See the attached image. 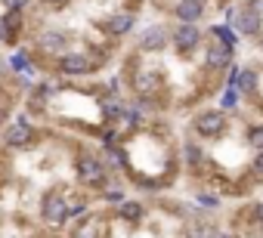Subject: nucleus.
Instances as JSON below:
<instances>
[{
	"label": "nucleus",
	"instance_id": "obj_1",
	"mask_svg": "<svg viewBox=\"0 0 263 238\" xmlns=\"http://www.w3.org/2000/svg\"><path fill=\"white\" fill-rule=\"evenodd\" d=\"M74 176L84 189H105L108 186V164L90 152L74 158Z\"/></svg>",
	"mask_w": 263,
	"mask_h": 238
},
{
	"label": "nucleus",
	"instance_id": "obj_2",
	"mask_svg": "<svg viewBox=\"0 0 263 238\" xmlns=\"http://www.w3.org/2000/svg\"><path fill=\"white\" fill-rule=\"evenodd\" d=\"M226 127H229V117H226V111H220V108H204V111L195 114V121H192V130H195L201 140H217Z\"/></svg>",
	"mask_w": 263,
	"mask_h": 238
},
{
	"label": "nucleus",
	"instance_id": "obj_3",
	"mask_svg": "<svg viewBox=\"0 0 263 238\" xmlns=\"http://www.w3.org/2000/svg\"><path fill=\"white\" fill-rule=\"evenodd\" d=\"M34 140H37V130H34V124L28 121V117H16V121L4 130V146L13 149V152H25V149H31Z\"/></svg>",
	"mask_w": 263,
	"mask_h": 238
},
{
	"label": "nucleus",
	"instance_id": "obj_4",
	"mask_svg": "<svg viewBox=\"0 0 263 238\" xmlns=\"http://www.w3.org/2000/svg\"><path fill=\"white\" fill-rule=\"evenodd\" d=\"M232 28L235 34H245V37H260L263 34V16L248 7V4H235V19H232Z\"/></svg>",
	"mask_w": 263,
	"mask_h": 238
},
{
	"label": "nucleus",
	"instance_id": "obj_5",
	"mask_svg": "<svg viewBox=\"0 0 263 238\" xmlns=\"http://www.w3.org/2000/svg\"><path fill=\"white\" fill-rule=\"evenodd\" d=\"M201 37H204V31L198 25H189V22H177L171 28V47L177 53H192L195 47H201Z\"/></svg>",
	"mask_w": 263,
	"mask_h": 238
},
{
	"label": "nucleus",
	"instance_id": "obj_6",
	"mask_svg": "<svg viewBox=\"0 0 263 238\" xmlns=\"http://www.w3.org/2000/svg\"><path fill=\"white\" fill-rule=\"evenodd\" d=\"M137 47H140L143 53H161L164 47H171V28L161 25V22H152L149 28H143Z\"/></svg>",
	"mask_w": 263,
	"mask_h": 238
},
{
	"label": "nucleus",
	"instance_id": "obj_7",
	"mask_svg": "<svg viewBox=\"0 0 263 238\" xmlns=\"http://www.w3.org/2000/svg\"><path fill=\"white\" fill-rule=\"evenodd\" d=\"M134 25H137V13L134 10H118V13H111V16H105L99 22V28L108 37H127L130 31H134Z\"/></svg>",
	"mask_w": 263,
	"mask_h": 238
},
{
	"label": "nucleus",
	"instance_id": "obj_8",
	"mask_svg": "<svg viewBox=\"0 0 263 238\" xmlns=\"http://www.w3.org/2000/svg\"><path fill=\"white\" fill-rule=\"evenodd\" d=\"M41 220L50 223V226H62L68 220V201H65V195H56V192L44 195V201H41Z\"/></svg>",
	"mask_w": 263,
	"mask_h": 238
},
{
	"label": "nucleus",
	"instance_id": "obj_9",
	"mask_svg": "<svg viewBox=\"0 0 263 238\" xmlns=\"http://www.w3.org/2000/svg\"><path fill=\"white\" fill-rule=\"evenodd\" d=\"M171 16L177 22L195 25V22H201L208 16V0H174V4H171Z\"/></svg>",
	"mask_w": 263,
	"mask_h": 238
},
{
	"label": "nucleus",
	"instance_id": "obj_10",
	"mask_svg": "<svg viewBox=\"0 0 263 238\" xmlns=\"http://www.w3.org/2000/svg\"><path fill=\"white\" fill-rule=\"evenodd\" d=\"M235 59V47H226V44H208L204 47V68L208 71H226Z\"/></svg>",
	"mask_w": 263,
	"mask_h": 238
},
{
	"label": "nucleus",
	"instance_id": "obj_11",
	"mask_svg": "<svg viewBox=\"0 0 263 238\" xmlns=\"http://www.w3.org/2000/svg\"><path fill=\"white\" fill-rule=\"evenodd\" d=\"M56 68H59V74H65V77H84V74L93 71V62H90L87 53H62L59 62H56Z\"/></svg>",
	"mask_w": 263,
	"mask_h": 238
},
{
	"label": "nucleus",
	"instance_id": "obj_12",
	"mask_svg": "<svg viewBox=\"0 0 263 238\" xmlns=\"http://www.w3.org/2000/svg\"><path fill=\"white\" fill-rule=\"evenodd\" d=\"M37 47L44 50V53H62L65 47H68V34L62 31V28H41L37 31Z\"/></svg>",
	"mask_w": 263,
	"mask_h": 238
},
{
	"label": "nucleus",
	"instance_id": "obj_13",
	"mask_svg": "<svg viewBox=\"0 0 263 238\" xmlns=\"http://www.w3.org/2000/svg\"><path fill=\"white\" fill-rule=\"evenodd\" d=\"M130 87H134L137 96H152L158 87V71L155 68H137L130 74Z\"/></svg>",
	"mask_w": 263,
	"mask_h": 238
},
{
	"label": "nucleus",
	"instance_id": "obj_14",
	"mask_svg": "<svg viewBox=\"0 0 263 238\" xmlns=\"http://www.w3.org/2000/svg\"><path fill=\"white\" fill-rule=\"evenodd\" d=\"M124 99L118 96V93H108V96H102L99 99V111H102V121L105 124H115V121H121V114H124Z\"/></svg>",
	"mask_w": 263,
	"mask_h": 238
},
{
	"label": "nucleus",
	"instance_id": "obj_15",
	"mask_svg": "<svg viewBox=\"0 0 263 238\" xmlns=\"http://www.w3.org/2000/svg\"><path fill=\"white\" fill-rule=\"evenodd\" d=\"M257 87H260V71L257 68H241L238 71V81H235V90L241 93V96H251V93H257Z\"/></svg>",
	"mask_w": 263,
	"mask_h": 238
},
{
	"label": "nucleus",
	"instance_id": "obj_16",
	"mask_svg": "<svg viewBox=\"0 0 263 238\" xmlns=\"http://www.w3.org/2000/svg\"><path fill=\"white\" fill-rule=\"evenodd\" d=\"M118 216L127 220V223H140V220L146 216V204H143V201H134V198H124V201L118 204Z\"/></svg>",
	"mask_w": 263,
	"mask_h": 238
},
{
	"label": "nucleus",
	"instance_id": "obj_17",
	"mask_svg": "<svg viewBox=\"0 0 263 238\" xmlns=\"http://www.w3.org/2000/svg\"><path fill=\"white\" fill-rule=\"evenodd\" d=\"M183 238H217V229L208 220H189L183 226Z\"/></svg>",
	"mask_w": 263,
	"mask_h": 238
},
{
	"label": "nucleus",
	"instance_id": "obj_18",
	"mask_svg": "<svg viewBox=\"0 0 263 238\" xmlns=\"http://www.w3.org/2000/svg\"><path fill=\"white\" fill-rule=\"evenodd\" d=\"M71 238H102L99 216H84V220H81V226L71 232Z\"/></svg>",
	"mask_w": 263,
	"mask_h": 238
},
{
	"label": "nucleus",
	"instance_id": "obj_19",
	"mask_svg": "<svg viewBox=\"0 0 263 238\" xmlns=\"http://www.w3.org/2000/svg\"><path fill=\"white\" fill-rule=\"evenodd\" d=\"M211 37H217V44H226V47H238V34H235V28H232V25H223V22L211 25Z\"/></svg>",
	"mask_w": 263,
	"mask_h": 238
},
{
	"label": "nucleus",
	"instance_id": "obj_20",
	"mask_svg": "<svg viewBox=\"0 0 263 238\" xmlns=\"http://www.w3.org/2000/svg\"><path fill=\"white\" fill-rule=\"evenodd\" d=\"M183 158H186V164H189L192 170H198V167L204 164V149L189 140V143H183Z\"/></svg>",
	"mask_w": 263,
	"mask_h": 238
},
{
	"label": "nucleus",
	"instance_id": "obj_21",
	"mask_svg": "<svg viewBox=\"0 0 263 238\" xmlns=\"http://www.w3.org/2000/svg\"><path fill=\"white\" fill-rule=\"evenodd\" d=\"M238 99H241V93H238L235 87H226V90L220 93V111H232V108L238 105Z\"/></svg>",
	"mask_w": 263,
	"mask_h": 238
},
{
	"label": "nucleus",
	"instance_id": "obj_22",
	"mask_svg": "<svg viewBox=\"0 0 263 238\" xmlns=\"http://www.w3.org/2000/svg\"><path fill=\"white\" fill-rule=\"evenodd\" d=\"M248 146H254L257 152H263V124H251L248 127Z\"/></svg>",
	"mask_w": 263,
	"mask_h": 238
},
{
	"label": "nucleus",
	"instance_id": "obj_23",
	"mask_svg": "<svg viewBox=\"0 0 263 238\" xmlns=\"http://www.w3.org/2000/svg\"><path fill=\"white\" fill-rule=\"evenodd\" d=\"M102 198H105L108 204H121V201L127 198V192H124L121 186H105V189H102Z\"/></svg>",
	"mask_w": 263,
	"mask_h": 238
},
{
	"label": "nucleus",
	"instance_id": "obj_24",
	"mask_svg": "<svg viewBox=\"0 0 263 238\" xmlns=\"http://www.w3.org/2000/svg\"><path fill=\"white\" fill-rule=\"evenodd\" d=\"M10 65H13L16 71H22V74H31V59H28L25 53H16V56L10 59Z\"/></svg>",
	"mask_w": 263,
	"mask_h": 238
},
{
	"label": "nucleus",
	"instance_id": "obj_25",
	"mask_svg": "<svg viewBox=\"0 0 263 238\" xmlns=\"http://www.w3.org/2000/svg\"><path fill=\"white\" fill-rule=\"evenodd\" d=\"M37 4L44 7V10H53V13H59V10H65V7H71L74 0H37Z\"/></svg>",
	"mask_w": 263,
	"mask_h": 238
},
{
	"label": "nucleus",
	"instance_id": "obj_26",
	"mask_svg": "<svg viewBox=\"0 0 263 238\" xmlns=\"http://www.w3.org/2000/svg\"><path fill=\"white\" fill-rule=\"evenodd\" d=\"M198 204H204V207H220V198H214V195H198Z\"/></svg>",
	"mask_w": 263,
	"mask_h": 238
},
{
	"label": "nucleus",
	"instance_id": "obj_27",
	"mask_svg": "<svg viewBox=\"0 0 263 238\" xmlns=\"http://www.w3.org/2000/svg\"><path fill=\"white\" fill-rule=\"evenodd\" d=\"M251 167H254V170H257V173L263 176V152H257V155H254V161H251Z\"/></svg>",
	"mask_w": 263,
	"mask_h": 238
},
{
	"label": "nucleus",
	"instance_id": "obj_28",
	"mask_svg": "<svg viewBox=\"0 0 263 238\" xmlns=\"http://www.w3.org/2000/svg\"><path fill=\"white\" fill-rule=\"evenodd\" d=\"M254 220L263 226V204H254Z\"/></svg>",
	"mask_w": 263,
	"mask_h": 238
},
{
	"label": "nucleus",
	"instance_id": "obj_29",
	"mask_svg": "<svg viewBox=\"0 0 263 238\" xmlns=\"http://www.w3.org/2000/svg\"><path fill=\"white\" fill-rule=\"evenodd\" d=\"M257 47H260V50H263V34H260V37H257Z\"/></svg>",
	"mask_w": 263,
	"mask_h": 238
},
{
	"label": "nucleus",
	"instance_id": "obj_30",
	"mask_svg": "<svg viewBox=\"0 0 263 238\" xmlns=\"http://www.w3.org/2000/svg\"><path fill=\"white\" fill-rule=\"evenodd\" d=\"M217 238H232V235H223V232H217Z\"/></svg>",
	"mask_w": 263,
	"mask_h": 238
},
{
	"label": "nucleus",
	"instance_id": "obj_31",
	"mask_svg": "<svg viewBox=\"0 0 263 238\" xmlns=\"http://www.w3.org/2000/svg\"><path fill=\"white\" fill-rule=\"evenodd\" d=\"M238 4H245V0H238Z\"/></svg>",
	"mask_w": 263,
	"mask_h": 238
}]
</instances>
